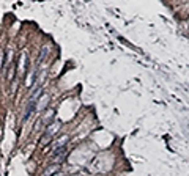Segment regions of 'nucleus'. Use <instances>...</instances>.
Wrapping results in <instances>:
<instances>
[{"label": "nucleus", "mask_w": 189, "mask_h": 176, "mask_svg": "<svg viewBox=\"0 0 189 176\" xmlns=\"http://www.w3.org/2000/svg\"><path fill=\"white\" fill-rule=\"evenodd\" d=\"M54 176H65V174H63V173H55Z\"/></svg>", "instance_id": "obj_1"}]
</instances>
